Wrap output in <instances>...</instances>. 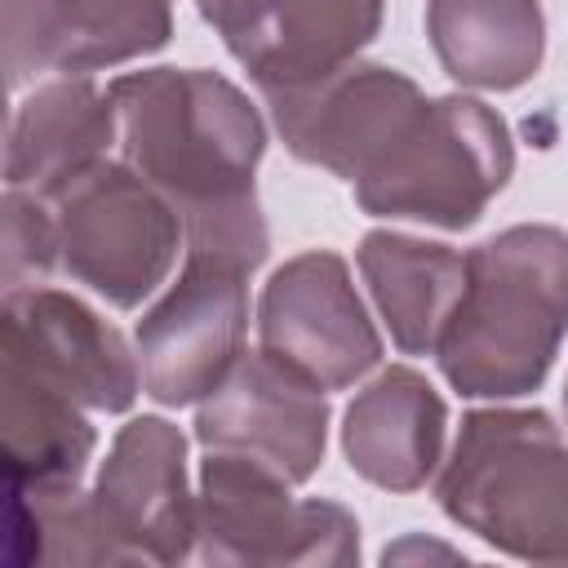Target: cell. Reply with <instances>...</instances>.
Returning <instances> with one entry per match:
<instances>
[{
	"mask_svg": "<svg viewBox=\"0 0 568 568\" xmlns=\"http://www.w3.org/2000/svg\"><path fill=\"white\" fill-rule=\"evenodd\" d=\"M355 262L377 315L390 328V342L404 355H430L462 293L466 253L404 231H368L355 248Z\"/></svg>",
	"mask_w": 568,
	"mask_h": 568,
	"instance_id": "17",
	"label": "cell"
},
{
	"mask_svg": "<svg viewBox=\"0 0 568 568\" xmlns=\"http://www.w3.org/2000/svg\"><path fill=\"white\" fill-rule=\"evenodd\" d=\"M93 448L89 417L0 351V466L31 488H67L84 479Z\"/></svg>",
	"mask_w": 568,
	"mask_h": 568,
	"instance_id": "18",
	"label": "cell"
},
{
	"mask_svg": "<svg viewBox=\"0 0 568 568\" xmlns=\"http://www.w3.org/2000/svg\"><path fill=\"white\" fill-rule=\"evenodd\" d=\"M44 559V528L36 510V488L0 466V568H22Z\"/></svg>",
	"mask_w": 568,
	"mask_h": 568,
	"instance_id": "22",
	"label": "cell"
},
{
	"mask_svg": "<svg viewBox=\"0 0 568 568\" xmlns=\"http://www.w3.org/2000/svg\"><path fill=\"white\" fill-rule=\"evenodd\" d=\"M564 315L568 235L550 222H519L466 253L462 293L430 355L462 399L532 395L559 359Z\"/></svg>",
	"mask_w": 568,
	"mask_h": 568,
	"instance_id": "2",
	"label": "cell"
},
{
	"mask_svg": "<svg viewBox=\"0 0 568 568\" xmlns=\"http://www.w3.org/2000/svg\"><path fill=\"white\" fill-rule=\"evenodd\" d=\"M62 271L106 306L133 311L151 297L182 244V222L124 160H98L53 195Z\"/></svg>",
	"mask_w": 568,
	"mask_h": 568,
	"instance_id": "6",
	"label": "cell"
},
{
	"mask_svg": "<svg viewBox=\"0 0 568 568\" xmlns=\"http://www.w3.org/2000/svg\"><path fill=\"white\" fill-rule=\"evenodd\" d=\"M275 120V133L284 138L288 155L302 164L328 169L342 182H355L368 160L386 146L395 124L426 98L422 84L386 62H359L297 84L262 93Z\"/></svg>",
	"mask_w": 568,
	"mask_h": 568,
	"instance_id": "12",
	"label": "cell"
},
{
	"mask_svg": "<svg viewBox=\"0 0 568 568\" xmlns=\"http://www.w3.org/2000/svg\"><path fill=\"white\" fill-rule=\"evenodd\" d=\"M426 40L462 89L510 93L541 71V0H426Z\"/></svg>",
	"mask_w": 568,
	"mask_h": 568,
	"instance_id": "16",
	"label": "cell"
},
{
	"mask_svg": "<svg viewBox=\"0 0 568 568\" xmlns=\"http://www.w3.org/2000/svg\"><path fill=\"white\" fill-rule=\"evenodd\" d=\"M515 173V138L501 111L470 93L422 98L351 182L368 217H408L466 231Z\"/></svg>",
	"mask_w": 568,
	"mask_h": 568,
	"instance_id": "4",
	"label": "cell"
},
{
	"mask_svg": "<svg viewBox=\"0 0 568 568\" xmlns=\"http://www.w3.org/2000/svg\"><path fill=\"white\" fill-rule=\"evenodd\" d=\"M58 71H102L146 58L173 36V0H53Z\"/></svg>",
	"mask_w": 568,
	"mask_h": 568,
	"instance_id": "19",
	"label": "cell"
},
{
	"mask_svg": "<svg viewBox=\"0 0 568 568\" xmlns=\"http://www.w3.org/2000/svg\"><path fill=\"white\" fill-rule=\"evenodd\" d=\"M4 93H9V84L0 80V155H4V138H9V98Z\"/></svg>",
	"mask_w": 568,
	"mask_h": 568,
	"instance_id": "23",
	"label": "cell"
},
{
	"mask_svg": "<svg viewBox=\"0 0 568 568\" xmlns=\"http://www.w3.org/2000/svg\"><path fill=\"white\" fill-rule=\"evenodd\" d=\"M0 351L36 382L93 413H129L138 399V355L124 333L62 288H13L0 297Z\"/></svg>",
	"mask_w": 568,
	"mask_h": 568,
	"instance_id": "10",
	"label": "cell"
},
{
	"mask_svg": "<svg viewBox=\"0 0 568 568\" xmlns=\"http://www.w3.org/2000/svg\"><path fill=\"white\" fill-rule=\"evenodd\" d=\"M257 351L324 395L382 364V333L355 293L346 257L311 248L271 271L257 297Z\"/></svg>",
	"mask_w": 568,
	"mask_h": 568,
	"instance_id": "8",
	"label": "cell"
},
{
	"mask_svg": "<svg viewBox=\"0 0 568 568\" xmlns=\"http://www.w3.org/2000/svg\"><path fill=\"white\" fill-rule=\"evenodd\" d=\"M262 93L311 84L382 31L386 0H195Z\"/></svg>",
	"mask_w": 568,
	"mask_h": 568,
	"instance_id": "11",
	"label": "cell"
},
{
	"mask_svg": "<svg viewBox=\"0 0 568 568\" xmlns=\"http://www.w3.org/2000/svg\"><path fill=\"white\" fill-rule=\"evenodd\" d=\"M58 266V231L44 204L27 191H0V297L44 284Z\"/></svg>",
	"mask_w": 568,
	"mask_h": 568,
	"instance_id": "20",
	"label": "cell"
},
{
	"mask_svg": "<svg viewBox=\"0 0 568 568\" xmlns=\"http://www.w3.org/2000/svg\"><path fill=\"white\" fill-rule=\"evenodd\" d=\"M102 564H182L195 550V493L186 479V435L155 413L120 426L84 493Z\"/></svg>",
	"mask_w": 568,
	"mask_h": 568,
	"instance_id": "7",
	"label": "cell"
},
{
	"mask_svg": "<svg viewBox=\"0 0 568 568\" xmlns=\"http://www.w3.org/2000/svg\"><path fill=\"white\" fill-rule=\"evenodd\" d=\"M444 395L408 364L382 368L342 413V453L382 493H417L444 462Z\"/></svg>",
	"mask_w": 568,
	"mask_h": 568,
	"instance_id": "14",
	"label": "cell"
},
{
	"mask_svg": "<svg viewBox=\"0 0 568 568\" xmlns=\"http://www.w3.org/2000/svg\"><path fill=\"white\" fill-rule=\"evenodd\" d=\"M111 142H115V106L106 89H98L89 75L44 80L27 93V102L9 124L0 178L13 191L53 200L71 178L106 160Z\"/></svg>",
	"mask_w": 568,
	"mask_h": 568,
	"instance_id": "15",
	"label": "cell"
},
{
	"mask_svg": "<svg viewBox=\"0 0 568 568\" xmlns=\"http://www.w3.org/2000/svg\"><path fill=\"white\" fill-rule=\"evenodd\" d=\"M293 484L244 453L204 448L195 493V555L213 568H346L359 559V519L328 497H293Z\"/></svg>",
	"mask_w": 568,
	"mask_h": 568,
	"instance_id": "5",
	"label": "cell"
},
{
	"mask_svg": "<svg viewBox=\"0 0 568 568\" xmlns=\"http://www.w3.org/2000/svg\"><path fill=\"white\" fill-rule=\"evenodd\" d=\"M435 470L439 510L457 528L510 559H568L564 439L546 408H470Z\"/></svg>",
	"mask_w": 568,
	"mask_h": 568,
	"instance_id": "3",
	"label": "cell"
},
{
	"mask_svg": "<svg viewBox=\"0 0 568 568\" xmlns=\"http://www.w3.org/2000/svg\"><path fill=\"white\" fill-rule=\"evenodd\" d=\"M195 439L217 453H244L288 484H306L328 448V399L262 351H240L226 377L200 399Z\"/></svg>",
	"mask_w": 568,
	"mask_h": 568,
	"instance_id": "13",
	"label": "cell"
},
{
	"mask_svg": "<svg viewBox=\"0 0 568 568\" xmlns=\"http://www.w3.org/2000/svg\"><path fill=\"white\" fill-rule=\"evenodd\" d=\"M248 266L217 253H186L169 293L138 320L133 355L142 390L164 404H200L244 351Z\"/></svg>",
	"mask_w": 568,
	"mask_h": 568,
	"instance_id": "9",
	"label": "cell"
},
{
	"mask_svg": "<svg viewBox=\"0 0 568 568\" xmlns=\"http://www.w3.org/2000/svg\"><path fill=\"white\" fill-rule=\"evenodd\" d=\"M40 71H58L53 0H0V80L27 84Z\"/></svg>",
	"mask_w": 568,
	"mask_h": 568,
	"instance_id": "21",
	"label": "cell"
},
{
	"mask_svg": "<svg viewBox=\"0 0 568 568\" xmlns=\"http://www.w3.org/2000/svg\"><path fill=\"white\" fill-rule=\"evenodd\" d=\"M106 98L120 160L178 213L186 253H217L257 271L271 253L253 182L266 124L248 93L217 71L146 67L115 75Z\"/></svg>",
	"mask_w": 568,
	"mask_h": 568,
	"instance_id": "1",
	"label": "cell"
}]
</instances>
